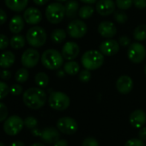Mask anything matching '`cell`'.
<instances>
[{
	"instance_id": "cell-1",
	"label": "cell",
	"mask_w": 146,
	"mask_h": 146,
	"mask_svg": "<svg viewBox=\"0 0 146 146\" xmlns=\"http://www.w3.org/2000/svg\"><path fill=\"white\" fill-rule=\"evenodd\" d=\"M23 100L28 108L31 109H39L46 104L47 96L42 89L30 88L23 93Z\"/></svg>"
},
{
	"instance_id": "cell-2",
	"label": "cell",
	"mask_w": 146,
	"mask_h": 146,
	"mask_svg": "<svg viewBox=\"0 0 146 146\" xmlns=\"http://www.w3.org/2000/svg\"><path fill=\"white\" fill-rule=\"evenodd\" d=\"M41 64L48 70H58L64 63V57L61 52L56 49L46 50L40 57Z\"/></svg>"
},
{
	"instance_id": "cell-3",
	"label": "cell",
	"mask_w": 146,
	"mask_h": 146,
	"mask_svg": "<svg viewBox=\"0 0 146 146\" xmlns=\"http://www.w3.org/2000/svg\"><path fill=\"white\" fill-rule=\"evenodd\" d=\"M81 62L84 69L96 70L104 64V55L100 51L89 50L83 54Z\"/></svg>"
},
{
	"instance_id": "cell-4",
	"label": "cell",
	"mask_w": 146,
	"mask_h": 146,
	"mask_svg": "<svg viewBox=\"0 0 146 146\" xmlns=\"http://www.w3.org/2000/svg\"><path fill=\"white\" fill-rule=\"evenodd\" d=\"M46 39V32L42 27L40 26L30 28L26 34V40L33 47H40L44 46Z\"/></svg>"
},
{
	"instance_id": "cell-5",
	"label": "cell",
	"mask_w": 146,
	"mask_h": 146,
	"mask_svg": "<svg viewBox=\"0 0 146 146\" xmlns=\"http://www.w3.org/2000/svg\"><path fill=\"white\" fill-rule=\"evenodd\" d=\"M65 17V8L60 2L50 4L46 9V17L52 24L60 23Z\"/></svg>"
},
{
	"instance_id": "cell-6",
	"label": "cell",
	"mask_w": 146,
	"mask_h": 146,
	"mask_svg": "<svg viewBox=\"0 0 146 146\" xmlns=\"http://www.w3.org/2000/svg\"><path fill=\"white\" fill-rule=\"evenodd\" d=\"M49 106L56 111H64L67 109L70 104V97L63 92H52L48 98Z\"/></svg>"
},
{
	"instance_id": "cell-7",
	"label": "cell",
	"mask_w": 146,
	"mask_h": 146,
	"mask_svg": "<svg viewBox=\"0 0 146 146\" xmlns=\"http://www.w3.org/2000/svg\"><path fill=\"white\" fill-rule=\"evenodd\" d=\"M127 57L129 60L133 64L142 63L146 57L145 46L139 42L131 43L127 50Z\"/></svg>"
},
{
	"instance_id": "cell-8",
	"label": "cell",
	"mask_w": 146,
	"mask_h": 146,
	"mask_svg": "<svg viewBox=\"0 0 146 146\" xmlns=\"http://www.w3.org/2000/svg\"><path fill=\"white\" fill-rule=\"evenodd\" d=\"M66 32L73 39H81L86 35L88 27L82 20H73L67 25Z\"/></svg>"
},
{
	"instance_id": "cell-9",
	"label": "cell",
	"mask_w": 146,
	"mask_h": 146,
	"mask_svg": "<svg viewBox=\"0 0 146 146\" xmlns=\"http://www.w3.org/2000/svg\"><path fill=\"white\" fill-rule=\"evenodd\" d=\"M24 120L18 115H12L6 119L4 124V131L7 135L16 136L23 128Z\"/></svg>"
},
{
	"instance_id": "cell-10",
	"label": "cell",
	"mask_w": 146,
	"mask_h": 146,
	"mask_svg": "<svg viewBox=\"0 0 146 146\" xmlns=\"http://www.w3.org/2000/svg\"><path fill=\"white\" fill-rule=\"evenodd\" d=\"M57 128L64 134L71 135L78 131V125L75 119L71 117H62L57 122Z\"/></svg>"
},
{
	"instance_id": "cell-11",
	"label": "cell",
	"mask_w": 146,
	"mask_h": 146,
	"mask_svg": "<svg viewBox=\"0 0 146 146\" xmlns=\"http://www.w3.org/2000/svg\"><path fill=\"white\" fill-rule=\"evenodd\" d=\"M40 58V52L34 48H29L23 53L21 61L25 68H33L37 65Z\"/></svg>"
},
{
	"instance_id": "cell-12",
	"label": "cell",
	"mask_w": 146,
	"mask_h": 146,
	"mask_svg": "<svg viewBox=\"0 0 146 146\" xmlns=\"http://www.w3.org/2000/svg\"><path fill=\"white\" fill-rule=\"evenodd\" d=\"M79 46L74 41H67L62 47V55L66 60H74L79 54Z\"/></svg>"
},
{
	"instance_id": "cell-13",
	"label": "cell",
	"mask_w": 146,
	"mask_h": 146,
	"mask_svg": "<svg viewBox=\"0 0 146 146\" xmlns=\"http://www.w3.org/2000/svg\"><path fill=\"white\" fill-rule=\"evenodd\" d=\"M99 49L104 56H113L119 52V44L115 40L108 39L100 44Z\"/></svg>"
},
{
	"instance_id": "cell-14",
	"label": "cell",
	"mask_w": 146,
	"mask_h": 146,
	"mask_svg": "<svg viewBox=\"0 0 146 146\" xmlns=\"http://www.w3.org/2000/svg\"><path fill=\"white\" fill-rule=\"evenodd\" d=\"M116 90L118 92H119L122 95H126L129 94L132 89H133V81L131 78H130L127 75H122L120 76L115 84Z\"/></svg>"
},
{
	"instance_id": "cell-15",
	"label": "cell",
	"mask_w": 146,
	"mask_h": 146,
	"mask_svg": "<svg viewBox=\"0 0 146 146\" xmlns=\"http://www.w3.org/2000/svg\"><path fill=\"white\" fill-rule=\"evenodd\" d=\"M97 30L100 35L106 39H112L117 34V28L115 24L109 21L102 22L98 25Z\"/></svg>"
},
{
	"instance_id": "cell-16",
	"label": "cell",
	"mask_w": 146,
	"mask_h": 146,
	"mask_svg": "<svg viewBox=\"0 0 146 146\" xmlns=\"http://www.w3.org/2000/svg\"><path fill=\"white\" fill-rule=\"evenodd\" d=\"M116 4L113 0H98L96 4V11L102 17H107L114 12Z\"/></svg>"
},
{
	"instance_id": "cell-17",
	"label": "cell",
	"mask_w": 146,
	"mask_h": 146,
	"mask_svg": "<svg viewBox=\"0 0 146 146\" xmlns=\"http://www.w3.org/2000/svg\"><path fill=\"white\" fill-rule=\"evenodd\" d=\"M23 19L28 24L36 25L41 22L42 14L37 8L29 7L25 10L23 13Z\"/></svg>"
},
{
	"instance_id": "cell-18",
	"label": "cell",
	"mask_w": 146,
	"mask_h": 146,
	"mask_svg": "<svg viewBox=\"0 0 146 146\" xmlns=\"http://www.w3.org/2000/svg\"><path fill=\"white\" fill-rule=\"evenodd\" d=\"M40 138L46 143H54L59 139L60 134L58 129L55 127H46L40 133Z\"/></svg>"
},
{
	"instance_id": "cell-19",
	"label": "cell",
	"mask_w": 146,
	"mask_h": 146,
	"mask_svg": "<svg viewBox=\"0 0 146 146\" xmlns=\"http://www.w3.org/2000/svg\"><path fill=\"white\" fill-rule=\"evenodd\" d=\"M129 121L131 126L134 128H141L143 127L146 123V113L142 109H137L133 111L130 117Z\"/></svg>"
},
{
	"instance_id": "cell-20",
	"label": "cell",
	"mask_w": 146,
	"mask_h": 146,
	"mask_svg": "<svg viewBox=\"0 0 146 146\" xmlns=\"http://www.w3.org/2000/svg\"><path fill=\"white\" fill-rule=\"evenodd\" d=\"M6 6L15 12H21L25 10L29 0H5Z\"/></svg>"
},
{
	"instance_id": "cell-21",
	"label": "cell",
	"mask_w": 146,
	"mask_h": 146,
	"mask_svg": "<svg viewBox=\"0 0 146 146\" xmlns=\"http://www.w3.org/2000/svg\"><path fill=\"white\" fill-rule=\"evenodd\" d=\"M9 28L11 33L15 35L19 34L24 28V19L19 15L13 17L10 22Z\"/></svg>"
},
{
	"instance_id": "cell-22",
	"label": "cell",
	"mask_w": 146,
	"mask_h": 146,
	"mask_svg": "<svg viewBox=\"0 0 146 146\" xmlns=\"http://www.w3.org/2000/svg\"><path fill=\"white\" fill-rule=\"evenodd\" d=\"M16 57L15 54L11 51H6L0 56V67L4 69H8L13 65L15 63Z\"/></svg>"
},
{
	"instance_id": "cell-23",
	"label": "cell",
	"mask_w": 146,
	"mask_h": 146,
	"mask_svg": "<svg viewBox=\"0 0 146 146\" xmlns=\"http://www.w3.org/2000/svg\"><path fill=\"white\" fill-rule=\"evenodd\" d=\"M65 16L68 18H74L78 14L79 5L76 0H68L65 5Z\"/></svg>"
},
{
	"instance_id": "cell-24",
	"label": "cell",
	"mask_w": 146,
	"mask_h": 146,
	"mask_svg": "<svg viewBox=\"0 0 146 146\" xmlns=\"http://www.w3.org/2000/svg\"><path fill=\"white\" fill-rule=\"evenodd\" d=\"M63 70L67 75L70 76H75L79 72L80 66L78 62L74 60H68L66 63L64 64V68Z\"/></svg>"
},
{
	"instance_id": "cell-25",
	"label": "cell",
	"mask_w": 146,
	"mask_h": 146,
	"mask_svg": "<svg viewBox=\"0 0 146 146\" xmlns=\"http://www.w3.org/2000/svg\"><path fill=\"white\" fill-rule=\"evenodd\" d=\"M66 34H67V32H65L64 29H56L51 34V40L55 44H60L65 40Z\"/></svg>"
},
{
	"instance_id": "cell-26",
	"label": "cell",
	"mask_w": 146,
	"mask_h": 146,
	"mask_svg": "<svg viewBox=\"0 0 146 146\" xmlns=\"http://www.w3.org/2000/svg\"><path fill=\"white\" fill-rule=\"evenodd\" d=\"M10 45L15 50L21 49L25 46V38L23 35L17 34L16 35L12 36L11 39L10 40Z\"/></svg>"
},
{
	"instance_id": "cell-27",
	"label": "cell",
	"mask_w": 146,
	"mask_h": 146,
	"mask_svg": "<svg viewBox=\"0 0 146 146\" xmlns=\"http://www.w3.org/2000/svg\"><path fill=\"white\" fill-rule=\"evenodd\" d=\"M133 38L137 41H143L146 40V25L141 24L136 27L133 31Z\"/></svg>"
},
{
	"instance_id": "cell-28",
	"label": "cell",
	"mask_w": 146,
	"mask_h": 146,
	"mask_svg": "<svg viewBox=\"0 0 146 146\" xmlns=\"http://www.w3.org/2000/svg\"><path fill=\"white\" fill-rule=\"evenodd\" d=\"M35 82L40 88H46L49 84V78L45 72H39L35 77Z\"/></svg>"
},
{
	"instance_id": "cell-29",
	"label": "cell",
	"mask_w": 146,
	"mask_h": 146,
	"mask_svg": "<svg viewBox=\"0 0 146 146\" xmlns=\"http://www.w3.org/2000/svg\"><path fill=\"white\" fill-rule=\"evenodd\" d=\"M95 12V10L90 5H84L81 7L78 11V16L82 19H89L90 18Z\"/></svg>"
},
{
	"instance_id": "cell-30",
	"label": "cell",
	"mask_w": 146,
	"mask_h": 146,
	"mask_svg": "<svg viewBox=\"0 0 146 146\" xmlns=\"http://www.w3.org/2000/svg\"><path fill=\"white\" fill-rule=\"evenodd\" d=\"M29 77V70L26 68H21L19 69L17 72H16V75H15V78L16 81L19 84H23L25 83Z\"/></svg>"
},
{
	"instance_id": "cell-31",
	"label": "cell",
	"mask_w": 146,
	"mask_h": 146,
	"mask_svg": "<svg viewBox=\"0 0 146 146\" xmlns=\"http://www.w3.org/2000/svg\"><path fill=\"white\" fill-rule=\"evenodd\" d=\"M115 4L119 10L125 11L131 7L133 5V0H116Z\"/></svg>"
},
{
	"instance_id": "cell-32",
	"label": "cell",
	"mask_w": 146,
	"mask_h": 146,
	"mask_svg": "<svg viewBox=\"0 0 146 146\" xmlns=\"http://www.w3.org/2000/svg\"><path fill=\"white\" fill-rule=\"evenodd\" d=\"M90 71H91V70H87V69L83 70L80 71L79 76H78V78H79V80H80L82 83L86 84V83H88V82L90 81V79H91V72H90Z\"/></svg>"
},
{
	"instance_id": "cell-33",
	"label": "cell",
	"mask_w": 146,
	"mask_h": 146,
	"mask_svg": "<svg viewBox=\"0 0 146 146\" xmlns=\"http://www.w3.org/2000/svg\"><path fill=\"white\" fill-rule=\"evenodd\" d=\"M24 125L27 128L29 129H35L37 125H38V120L36 118L33 117V116H29L24 119Z\"/></svg>"
},
{
	"instance_id": "cell-34",
	"label": "cell",
	"mask_w": 146,
	"mask_h": 146,
	"mask_svg": "<svg viewBox=\"0 0 146 146\" xmlns=\"http://www.w3.org/2000/svg\"><path fill=\"white\" fill-rule=\"evenodd\" d=\"M113 17H114V20L118 23H119V24H124L128 20L127 15L125 12H123V11H117V12H115Z\"/></svg>"
},
{
	"instance_id": "cell-35",
	"label": "cell",
	"mask_w": 146,
	"mask_h": 146,
	"mask_svg": "<svg viewBox=\"0 0 146 146\" xmlns=\"http://www.w3.org/2000/svg\"><path fill=\"white\" fill-rule=\"evenodd\" d=\"M10 92L11 91H10L9 86L4 82H0V100L5 98L9 95Z\"/></svg>"
},
{
	"instance_id": "cell-36",
	"label": "cell",
	"mask_w": 146,
	"mask_h": 146,
	"mask_svg": "<svg viewBox=\"0 0 146 146\" xmlns=\"http://www.w3.org/2000/svg\"><path fill=\"white\" fill-rule=\"evenodd\" d=\"M8 113L9 112H8V108H7L6 105L0 102V122H2L7 119Z\"/></svg>"
},
{
	"instance_id": "cell-37",
	"label": "cell",
	"mask_w": 146,
	"mask_h": 146,
	"mask_svg": "<svg viewBox=\"0 0 146 146\" xmlns=\"http://www.w3.org/2000/svg\"><path fill=\"white\" fill-rule=\"evenodd\" d=\"M82 146H99V143L97 139H96L95 137H88L83 141Z\"/></svg>"
},
{
	"instance_id": "cell-38",
	"label": "cell",
	"mask_w": 146,
	"mask_h": 146,
	"mask_svg": "<svg viewBox=\"0 0 146 146\" xmlns=\"http://www.w3.org/2000/svg\"><path fill=\"white\" fill-rule=\"evenodd\" d=\"M125 146H145V144L140 138H131L125 143Z\"/></svg>"
},
{
	"instance_id": "cell-39",
	"label": "cell",
	"mask_w": 146,
	"mask_h": 146,
	"mask_svg": "<svg viewBox=\"0 0 146 146\" xmlns=\"http://www.w3.org/2000/svg\"><path fill=\"white\" fill-rule=\"evenodd\" d=\"M10 45V40L3 34H0V50H4Z\"/></svg>"
},
{
	"instance_id": "cell-40",
	"label": "cell",
	"mask_w": 146,
	"mask_h": 146,
	"mask_svg": "<svg viewBox=\"0 0 146 146\" xmlns=\"http://www.w3.org/2000/svg\"><path fill=\"white\" fill-rule=\"evenodd\" d=\"M23 87H22L20 84H13V85L10 88V91H11V93L13 96H19V95H21L22 92H23Z\"/></svg>"
},
{
	"instance_id": "cell-41",
	"label": "cell",
	"mask_w": 146,
	"mask_h": 146,
	"mask_svg": "<svg viewBox=\"0 0 146 146\" xmlns=\"http://www.w3.org/2000/svg\"><path fill=\"white\" fill-rule=\"evenodd\" d=\"M118 42H119V44L121 46H123V47H126V46H130V45L131 44V39H130L128 36H126V35H122V36H120Z\"/></svg>"
},
{
	"instance_id": "cell-42",
	"label": "cell",
	"mask_w": 146,
	"mask_h": 146,
	"mask_svg": "<svg viewBox=\"0 0 146 146\" xmlns=\"http://www.w3.org/2000/svg\"><path fill=\"white\" fill-rule=\"evenodd\" d=\"M133 5L138 10H143L146 7V0H133Z\"/></svg>"
},
{
	"instance_id": "cell-43",
	"label": "cell",
	"mask_w": 146,
	"mask_h": 146,
	"mask_svg": "<svg viewBox=\"0 0 146 146\" xmlns=\"http://www.w3.org/2000/svg\"><path fill=\"white\" fill-rule=\"evenodd\" d=\"M0 78L3 80H9L11 78V72L8 70H4L2 72H0Z\"/></svg>"
},
{
	"instance_id": "cell-44",
	"label": "cell",
	"mask_w": 146,
	"mask_h": 146,
	"mask_svg": "<svg viewBox=\"0 0 146 146\" xmlns=\"http://www.w3.org/2000/svg\"><path fill=\"white\" fill-rule=\"evenodd\" d=\"M138 138H140L143 141H146V127L145 126H143V127L139 128Z\"/></svg>"
},
{
	"instance_id": "cell-45",
	"label": "cell",
	"mask_w": 146,
	"mask_h": 146,
	"mask_svg": "<svg viewBox=\"0 0 146 146\" xmlns=\"http://www.w3.org/2000/svg\"><path fill=\"white\" fill-rule=\"evenodd\" d=\"M7 21V15H6V12L0 9V25H3L5 23V22Z\"/></svg>"
},
{
	"instance_id": "cell-46",
	"label": "cell",
	"mask_w": 146,
	"mask_h": 146,
	"mask_svg": "<svg viewBox=\"0 0 146 146\" xmlns=\"http://www.w3.org/2000/svg\"><path fill=\"white\" fill-rule=\"evenodd\" d=\"M53 146H68V142L65 139H58L54 143Z\"/></svg>"
},
{
	"instance_id": "cell-47",
	"label": "cell",
	"mask_w": 146,
	"mask_h": 146,
	"mask_svg": "<svg viewBox=\"0 0 146 146\" xmlns=\"http://www.w3.org/2000/svg\"><path fill=\"white\" fill-rule=\"evenodd\" d=\"M33 1L35 5H37L39 6H42V5H45L49 0H33Z\"/></svg>"
},
{
	"instance_id": "cell-48",
	"label": "cell",
	"mask_w": 146,
	"mask_h": 146,
	"mask_svg": "<svg viewBox=\"0 0 146 146\" xmlns=\"http://www.w3.org/2000/svg\"><path fill=\"white\" fill-rule=\"evenodd\" d=\"M10 146H25V143L22 141H15Z\"/></svg>"
},
{
	"instance_id": "cell-49",
	"label": "cell",
	"mask_w": 146,
	"mask_h": 146,
	"mask_svg": "<svg viewBox=\"0 0 146 146\" xmlns=\"http://www.w3.org/2000/svg\"><path fill=\"white\" fill-rule=\"evenodd\" d=\"M80 1L84 3V4H87V5H93L96 1H98V0H80Z\"/></svg>"
},
{
	"instance_id": "cell-50",
	"label": "cell",
	"mask_w": 146,
	"mask_h": 146,
	"mask_svg": "<svg viewBox=\"0 0 146 146\" xmlns=\"http://www.w3.org/2000/svg\"><path fill=\"white\" fill-rule=\"evenodd\" d=\"M64 73H65V72H64V70H59L57 72V75H58L59 78H63V77L64 76Z\"/></svg>"
},
{
	"instance_id": "cell-51",
	"label": "cell",
	"mask_w": 146,
	"mask_h": 146,
	"mask_svg": "<svg viewBox=\"0 0 146 146\" xmlns=\"http://www.w3.org/2000/svg\"><path fill=\"white\" fill-rule=\"evenodd\" d=\"M30 146H46V145L43 144V143H33Z\"/></svg>"
},
{
	"instance_id": "cell-52",
	"label": "cell",
	"mask_w": 146,
	"mask_h": 146,
	"mask_svg": "<svg viewBox=\"0 0 146 146\" xmlns=\"http://www.w3.org/2000/svg\"><path fill=\"white\" fill-rule=\"evenodd\" d=\"M58 2H60V3H62V2H67L68 0H57Z\"/></svg>"
},
{
	"instance_id": "cell-53",
	"label": "cell",
	"mask_w": 146,
	"mask_h": 146,
	"mask_svg": "<svg viewBox=\"0 0 146 146\" xmlns=\"http://www.w3.org/2000/svg\"><path fill=\"white\" fill-rule=\"evenodd\" d=\"M144 73H145V75H146V64L144 65Z\"/></svg>"
},
{
	"instance_id": "cell-54",
	"label": "cell",
	"mask_w": 146,
	"mask_h": 146,
	"mask_svg": "<svg viewBox=\"0 0 146 146\" xmlns=\"http://www.w3.org/2000/svg\"><path fill=\"white\" fill-rule=\"evenodd\" d=\"M0 146H5L3 143H1V142H0Z\"/></svg>"
}]
</instances>
